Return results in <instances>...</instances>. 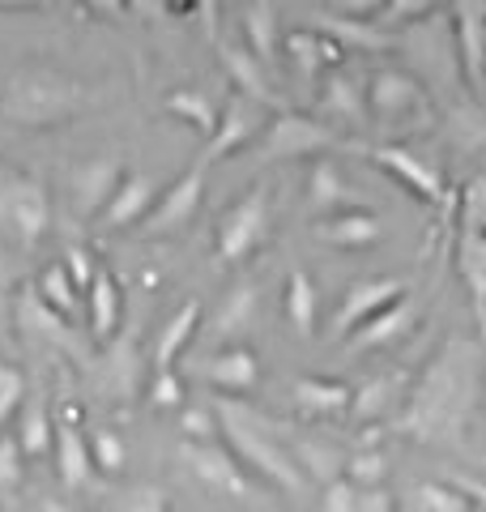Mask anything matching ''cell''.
<instances>
[{
    "label": "cell",
    "mask_w": 486,
    "mask_h": 512,
    "mask_svg": "<svg viewBox=\"0 0 486 512\" xmlns=\"http://www.w3.org/2000/svg\"><path fill=\"white\" fill-rule=\"evenodd\" d=\"M286 320L299 338H312L316 333V286L303 269H295V274L286 278Z\"/></svg>",
    "instance_id": "f1b7e54d"
},
{
    "label": "cell",
    "mask_w": 486,
    "mask_h": 512,
    "mask_svg": "<svg viewBox=\"0 0 486 512\" xmlns=\"http://www.w3.org/2000/svg\"><path fill=\"white\" fill-rule=\"evenodd\" d=\"M295 461L303 466V474H312V478H320V483H329V478H337V474H346V461H342V453H333L329 444H316V440H299L295 448Z\"/></svg>",
    "instance_id": "d590c367"
},
{
    "label": "cell",
    "mask_w": 486,
    "mask_h": 512,
    "mask_svg": "<svg viewBox=\"0 0 486 512\" xmlns=\"http://www.w3.org/2000/svg\"><path fill=\"white\" fill-rule=\"evenodd\" d=\"M367 111L376 116L380 124L397 128L401 120H414V116H427V99L418 90L414 77H405L397 69H380L367 86Z\"/></svg>",
    "instance_id": "9c48e42d"
},
{
    "label": "cell",
    "mask_w": 486,
    "mask_h": 512,
    "mask_svg": "<svg viewBox=\"0 0 486 512\" xmlns=\"http://www.w3.org/2000/svg\"><path fill=\"white\" fill-rule=\"evenodd\" d=\"M320 504L329 512H354V508H359V487H354L346 474H337V478L324 483V500Z\"/></svg>",
    "instance_id": "f6af8a7d"
},
{
    "label": "cell",
    "mask_w": 486,
    "mask_h": 512,
    "mask_svg": "<svg viewBox=\"0 0 486 512\" xmlns=\"http://www.w3.org/2000/svg\"><path fill=\"white\" fill-rule=\"evenodd\" d=\"M342 146L337 128L320 124L312 116H299V111L278 107V116L269 120L265 137H261V163H286V158H303V154H320Z\"/></svg>",
    "instance_id": "5b68a950"
},
{
    "label": "cell",
    "mask_w": 486,
    "mask_h": 512,
    "mask_svg": "<svg viewBox=\"0 0 486 512\" xmlns=\"http://www.w3.org/2000/svg\"><path fill=\"white\" fill-rule=\"evenodd\" d=\"M5 286H9V274H5V265H0V303H5Z\"/></svg>",
    "instance_id": "db71d44e"
},
{
    "label": "cell",
    "mask_w": 486,
    "mask_h": 512,
    "mask_svg": "<svg viewBox=\"0 0 486 512\" xmlns=\"http://www.w3.org/2000/svg\"><path fill=\"white\" fill-rule=\"evenodd\" d=\"M371 158H376V167L388 171L401 188H410L418 201H444V175L435 163H427V158H418L410 150H401V146H380V150H371Z\"/></svg>",
    "instance_id": "7c38bea8"
},
{
    "label": "cell",
    "mask_w": 486,
    "mask_h": 512,
    "mask_svg": "<svg viewBox=\"0 0 486 512\" xmlns=\"http://www.w3.org/2000/svg\"><path fill=\"white\" fill-rule=\"evenodd\" d=\"M457 265H461V278L469 286V295H474L478 325L486 333V227H474V222H465V227H461Z\"/></svg>",
    "instance_id": "44dd1931"
},
{
    "label": "cell",
    "mask_w": 486,
    "mask_h": 512,
    "mask_svg": "<svg viewBox=\"0 0 486 512\" xmlns=\"http://www.w3.org/2000/svg\"><path fill=\"white\" fill-rule=\"evenodd\" d=\"M457 491L474 508H486V478H457Z\"/></svg>",
    "instance_id": "816d5d0a"
},
{
    "label": "cell",
    "mask_w": 486,
    "mask_h": 512,
    "mask_svg": "<svg viewBox=\"0 0 486 512\" xmlns=\"http://www.w3.org/2000/svg\"><path fill=\"white\" fill-rule=\"evenodd\" d=\"M116 325H120V286L107 269H94V278H90V329L99 342H107L111 333H116Z\"/></svg>",
    "instance_id": "4316f807"
},
{
    "label": "cell",
    "mask_w": 486,
    "mask_h": 512,
    "mask_svg": "<svg viewBox=\"0 0 486 512\" xmlns=\"http://www.w3.org/2000/svg\"><path fill=\"white\" fill-rule=\"evenodd\" d=\"M252 316H256V291L252 286H235L231 295L222 299V308L214 316V338H239L243 329L252 325Z\"/></svg>",
    "instance_id": "4dcf8cb0"
},
{
    "label": "cell",
    "mask_w": 486,
    "mask_h": 512,
    "mask_svg": "<svg viewBox=\"0 0 486 512\" xmlns=\"http://www.w3.org/2000/svg\"><path fill=\"white\" fill-rule=\"evenodd\" d=\"M320 30H324V35H333L342 47L350 43V47H367V52H384V47L393 43L384 30L371 26V18H324Z\"/></svg>",
    "instance_id": "1f68e13d"
},
{
    "label": "cell",
    "mask_w": 486,
    "mask_h": 512,
    "mask_svg": "<svg viewBox=\"0 0 486 512\" xmlns=\"http://www.w3.org/2000/svg\"><path fill=\"white\" fill-rule=\"evenodd\" d=\"M384 457L380 453H354L350 461H346V478H350V483L354 487H380V478H384Z\"/></svg>",
    "instance_id": "7bdbcfd3"
},
{
    "label": "cell",
    "mask_w": 486,
    "mask_h": 512,
    "mask_svg": "<svg viewBox=\"0 0 486 512\" xmlns=\"http://www.w3.org/2000/svg\"><path fill=\"white\" fill-rule=\"evenodd\" d=\"M346 47L337 43L333 35H324V30H290L286 35V56L295 64V73L303 82H316L324 69H337V60H342Z\"/></svg>",
    "instance_id": "e0dca14e"
},
{
    "label": "cell",
    "mask_w": 486,
    "mask_h": 512,
    "mask_svg": "<svg viewBox=\"0 0 486 512\" xmlns=\"http://www.w3.org/2000/svg\"><path fill=\"white\" fill-rule=\"evenodd\" d=\"M410 504L414 508H435V512H465L469 508L465 495H457L452 487H440V483H423V487L414 491Z\"/></svg>",
    "instance_id": "60d3db41"
},
{
    "label": "cell",
    "mask_w": 486,
    "mask_h": 512,
    "mask_svg": "<svg viewBox=\"0 0 486 512\" xmlns=\"http://www.w3.org/2000/svg\"><path fill=\"white\" fill-rule=\"evenodd\" d=\"M120 180H124V171H120V163H111V158L81 163L77 180H73V188H77V210L86 214V218L103 214V205L111 201V192L120 188Z\"/></svg>",
    "instance_id": "7402d4cb"
},
{
    "label": "cell",
    "mask_w": 486,
    "mask_h": 512,
    "mask_svg": "<svg viewBox=\"0 0 486 512\" xmlns=\"http://www.w3.org/2000/svg\"><path fill=\"white\" fill-rule=\"evenodd\" d=\"M214 423H218V414H214V419H209V414H201V410H188V414H184L188 440H209V436H214Z\"/></svg>",
    "instance_id": "f907efd6"
},
{
    "label": "cell",
    "mask_w": 486,
    "mask_h": 512,
    "mask_svg": "<svg viewBox=\"0 0 486 512\" xmlns=\"http://www.w3.org/2000/svg\"><path fill=\"white\" fill-rule=\"evenodd\" d=\"M0 227H5L22 248H35L52 227V205L39 180L22 171L0 167Z\"/></svg>",
    "instance_id": "277c9868"
},
{
    "label": "cell",
    "mask_w": 486,
    "mask_h": 512,
    "mask_svg": "<svg viewBox=\"0 0 486 512\" xmlns=\"http://www.w3.org/2000/svg\"><path fill=\"white\" fill-rule=\"evenodd\" d=\"M205 380L218 384V389H231V393H248V389H256V380H261V363H256L252 350L231 346L205 363Z\"/></svg>",
    "instance_id": "603a6c76"
},
{
    "label": "cell",
    "mask_w": 486,
    "mask_h": 512,
    "mask_svg": "<svg viewBox=\"0 0 486 512\" xmlns=\"http://www.w3.org/2000/svg\"><path fill=\"white\" fill-rule=\"evenodd\" d=\"M350 389L342 380H320V376H299L295 380V406L307 414H342L350 410Z\"/></svg>",
    "instance_id": "484cf974"
},
{
    "label": "cell",
    "mask_w": 486,
    "mask_h": 512,
    "mask_svg": "<svg viewBox=\"0 0 486 512\" xmlns=\"http://www.w3.org/2000/svg\"><path fill=\"white\" fill-rule=\"evenodd\" d=\"M22 444L18 436H5L0 431V487H18L22 483Z\"/></svg>",
    "instance_id": "ee69618b"
},
{
    "label": "cell",
    "mask_w": 486,
    "mask_h": 512,
    "mask_svg": "<svg viewBox=\"0 0 486 512\" xmlns=\"http://www.w3.org/2000/svg\"><path fill=\"white\" fill-rule=\"evenodd\" d=\"M0 5H47V0H0Z\"/></svg>",
    "instance_id": "11a10c76"
},
{
    "label": "cell",
    "mask_w": 486,
    "mask_h": 512,
    "mask_svg": "<svg viewBox=\"0 0 486 512\" xmlns=\"http://www.w3.org/2000/svg\"><path fill=\"white\" fill-rule=\"evenodd\" d=\"M77 107H81V86L56 69H22L9 77L5 111L18 124H30V128L64 124L69 116H77Z\"/></svg>",
    "instance_id": "7a4b0ae2"
},
{
    "label": "cell",
    "mask_w": 486,
    "mask_h": 512,
    "mask_svg": "<svg viewBox=\"0 0 486 512\" xmlns=\"http://www.w3.org/2000/svg\"><path fill=\"white\" fill-rule=\"evenodd\" d=\"M22 402H26V376L18 367H0V427L22 410Z\"/></svg>",
    "instance_id": "f35d334b"
},
{
    "label": "cell",
    "mask_w": 486,
    "mask_h": 512,
    "mask_svg": "<svg viewBox=\"0 0 486 512\" xmlns=\"http://www.w3.org/2000/svg\"><path fill=\"white\" fill-rule=\"evenodd\" d=\"M320 111L329 120H337V124L363 128L367 124V90L354 82L350 73L329 69V77H324V90H320Z\"/></svg>",
    "instance_id": "ffe728a7"
},
{
    "label": "cell",
    "mask_w": 486,
    "mask_h": 512,
    "mask_svg": "<svg viewBox=\"0 0 486 512\" xmlns=\"http://www.w3.org/2000/svg\"><path fill=\"white\" fill-rule=\"evenodd\" d=\"M184 461L209 491L231 495V500H248L252 495V483L243 478L239 457L231 453V448H218L214 440H188L184 444Z\"/></svg>",
    "instance_id": "30bf717a"
},
{
    "label": "cell",
    "mask_w": 486,
    "mask_h": 512,
    "mask_svg": "<svg viewBox=\"0 0 486 512\" xmlns=\"http://www.w3.org/2000/svg\"><path fill=\"white\" fill-rule=\"evenodd\" d=\"M397 295H405V282L401 278H367V282H354L350 291L342 295V308H337L333 338H346L350 329H359L371 312H380L384 303H393Z\"/></svg>",
    "instance_id": "5bb4252c"
},
{
    "label": "cell",
    "mask_w": 486,
    "mask_h": 512,
    "mask_svg": "<svg viewBox=\"0 0 486 512\" xmlns=\"http://www.w3.org/2000/svg\"><path fill=\"white\" fill-rule=\"evenodd\" d=\"M39 295L52 303L56 312H64V316L77 312V282L69 278V269H64V265H52V269H47V274L39 278Z\"/></svg>",
    "instance_id": "74e56055"
},
{
    "label": "cell",
    "mask_w": 486,
    "mask_h": 512,
    "mask_svg": "<svg viewBox=\"0 0 486 512\" xmlns=\"http://www.w3.org/2000/svg\"><path fill=\"white\" fill-rule=\"evenodd\" d=\"M218 60H222V69H226V77H231V86H235L239 94H248V99L265 103V107H273V111L282 107V99H278V94H273V86H269L265 60L256 56L252 47L222 43V47H218Z\"/></svg>",
    "instance_id": "9a60e30c"
},
{
    "label": "cell",
    "mask_w": 486,
    "mask_h": 512,
    "mask_svg": "<svg viewBox=\"0 0 486 512\" xmlns=\"http://www.w3.org/2000/svg\"><path fill=\"white\" fill-rule=\"evenodd\" d=\"M18 312L35 333H47V338L60 342V346H73V329L64 325V312H56L39 291H26L22 303H18Z\"/></svg>",
    "instance_id": "f546056e"
},
{
    "label": "cell",
    "mask_w": 486,
    "mask_h": 512,
    "mask_svg": "<svg viewBox=\"0 0 486 512\" xmlns=\"http://www.w3.org/2000/svg\"><path fill=\"white\" fill-rule=\"evenodd\" d=\"M418 320V303L410 295H397L393 303H384L380 312H371L359 329H350L346 333V346L359 355V350H376V346H388V342H397L405 329H410Z\"/></svg>",
    "instance_id": "4fadbf2b"
},
{
    "label": "cell",
    "mask_w": 486,
    "mask_h": 512,
    "mask_svg": "<svg viewBox=\"0 0 486 512\" xmlns=\"http://www.w3.org/2000/svg\"><path fill=\"white\" fill-rule=\"evenodd\" d=\"M52 448H56V470H60L64 491H81V487L90 483V474H94V457H90V444L77 431L73 419H60L56 423Z\"/></svg>",
    "instance_id": "ac0fdd59"
},
{
    "label": "cell",
    "mask_w": 486,
    "mask_h": 512,
    "mask_svg": "<svg viewBox=\"0 0 486 512\" xmlns=\"http://www.w3.org/2000/svg\"><path fill=\"white\" fill-rule=\"evenodd\" d=\"M452 35L465 86L486 94V0H452Z\"/></svg>",
    "instance_id": "ba28073f"
},
{
    "label": "cell",
    "mask_w": 486,
    "mask_h": 512,
    "mask_svg": "<svg viewBox=\"0 0 486 512\" xmlns=\"http://www.w3.org/2000/svg\"><path fill=\"white\" fill-rule=\"evenodd\" d=\"M384 5L388 0H333L337 13H346V18H371V22H380Z\"/></svg>",
    "instance_id": "681fc988"
},
{
    "label": "cell",
    "mask_w": 486,
    "mask_h": 512,
    "mask_svg": "<svg viewBox=\"0 0 486 512\" xmlns=\"http://www.w3.org/2000/svg\"><path fill=\"white\" fill-rule=\"evenodd\" d=\"M265 235H269V192H265V184H256L248 197H239L231 210L218 218V256L226 265H235L261 248Z\"/></svg>",
    "instance_id": "8992f818"
},
{
    "label": "cell",
    "mask_w": 486,
    "mask_h": 512,
    "mask_svg": "<svg viewBox=\"0 0 486 512\" xmlns=\"http://www.w3.org/2000/svg\"><path fill=\"white\" fill-rule=\"evenodd\" d=\"M435 5H444V0H388L380 22H414V18H423V13H431Z\"/></svg>",
    "instance_id": "bcb514c9"
},
{
    "label": "cell",
    "mask_w": 486,
    "mask_h": 512,
    "mask_svg": "<svg viewBox=\"0 0 486 512\" xmlns=\"http://www.w3.org/2000/svg\"><path fill=\"white\" fill-rule=\"evenodd\" d=\"M154 197H158V184L150 180V175H141V171L124 175L120 188L111 192V201L103 205L99 222H103V227H133V222L145 218V210L154 205Z\"/></svg>",
    "instance_id": "d6986e66"
},
{
    "label": "cell",
    "mask_w": 486,
    "mask_h": 512,
    "mask_svg": "<svg viewBox=\"0 0 486 512\" xmlns=\"http://www.w3.org/2000/svg\"><path fill=\"white\" fill-rule=\"evenodd\" d=\"M312 235L333 248H367L384 235V222L371 210H329V214H320Z\"/></svg>",
    "instance_id": "2e32d148"
},
{
    "label": "cell",
    "mask_w": 486,
    "mask_h": 512,
    "mask_svg": "<svg viewBox=\"0 0 486 512\" xmlns=\"http://www.w3.org/2000/svg\"><path fill=\"white\" fill-rule=\"evenodd\" d=\"M90 457H94V466H99L103 474H120L124 470V444H120L116 431H94Z\"/></svg>",
    "instance_id": "ab89813d"
},
{
    "label": "cell",
    "mask_w": 486,
    "mask_h": 512,
    "mask_svg": "<svg viewBox=\"0 0 486 512\" xmlns=\"http://www.w3.org/2000/svg\"><path fill=\"white\" fill-rule=\"evenodd\" d=\"M99 380H103V389H107L111 397H120V402H128V397L137 393V384H141V363H137V350H133V333L111 346V355L99 363Z\"/></svg>",
    "instance_id": "cb8c5ba5"
},
{
    "label": "cell",
    "mask_w": 486,
    "mask_h": 512,
    "mask_svg": "<svg viewBox=\"0 0 486 512\" xmlns=\"http://www.w3.org/2000/svg\"><path fill=\"white\" fill-rule=\"evenodd\" d=\"M243 35H248V47L265 60V69L278 64L282 52V39H278V18H273V5L269 0H256V5L243 13Z\"/></svg>",
    "instance_id": "83f0119b"
},
{
    "label": "cell",
    "mask_w": 486,
    "mask_h": 512,
    "mask_svg": "<svg viewBox=\"0 0 486 512\" xmlns=\"http://www.w3.org/2000/svg\"><path fill=\"white\" fill-rule=\"evenodd\" d=\"M393 389H401V380H397V376H380V380L363 384V389L350 397L354 414H359V419H376V414H384L388 406L397 402V393H393Z\"/></svg>",
    "instance_id": "8d00e7d4"
},
{
    "label": "cell",
    "mask_w": 486,
    "mask_h": 512,
    "mask_svg": "<svg viewBox=\"0 0 486 512\" xmlns=\"http://www.w3.org/2000/svg\"><path fill=\"white\" fill-rule=\"evenodd\" d=\"M167 111L171 116H180V120H188L205 137L218 128V107L209 103V94H201V90H175L167 99Z\"/></svg>",
    "instance_id": "e575fe53"
},
{
    "label": "cell",
    "mask_w": 486,
    "mask_h": 512,
    "mask_svg": "<svg viewBox=\"0 0 486 512\" xmlns=\"http://www.w3.org/2000/svg\"><path fill=\"white\" fill-rule=\"evenodd\" d=\"M465 222H474V227H486V175L465 188Z\"/></svg>",
    "instance_id": "c3c4849f"
},
{
    "label": "cell",
    "mask_w": 486,
    "mask_h": 512,
    "mask_svg": "<svg viewBox=\"0 0 486 512\" xmlns=\"http://www.w3.org/2000/svg\"><path fill=\"white\" fill-rule=\"evenodd\" d=\"M90 13H99V18H120V13L128 9V0H81Z\"/></svg>",
    "instance_id": "f5cc1de1"
},
{
    "label": "cell",
    "mask_w": 486,
    "mask_h": 512,
    "mask_svg": "<svg viewBox=\"0 0 486 512\" xmlns=\"http://www.w3.org/2000/svg\"><path fill=\"white\" fill-rule=\"evenodd\" d=\"M307 201H312L316 214H329V210H342L346 205V184L337 175L333 163H316L312 175H307Z\"/></svg>",
    "instance_id": "836d02e7"
},
{
    "label": "cell",
    "mask_w": 486,
    "mask_h": 512,
    "mask_svg": "<svg viewBox=\"0 0 486 512\" xmlns=\"http://www.w3.org/2000/svg\"><path fill=\"white\" fill-rule=\"evenodd\" d=\"M22 419H18V444H22V453L26 457H39L47 453V444H52L56 436V423L47 419V406L43 402H22Z\"/></svg>",
    "instance_id": "d6a6232c"
},
{
    "label": "cell",
    "mask_w": 486,
    "mask_h": 512,
    "mask_svg": "<svg viewBox=\"0 0 486 512\" xmlns=\"http://www.w3.org/2000/svg\"><path fill=\"white\" fill-rule=\"evenodd\" d=\"M64 269H69V278L77 282V291H90V278H94V269L99 265H94V256L86 248H69V265Z\"/></svg>",
    "instance_id": "7dc6e473"
},
{
    "label": "cell",
    "mask_w": 486,
    "mask_h": 512,
    "mask_svg": "<svg viewBox=\"0 0 486 512\" xmlns=\"http://www.w3.org/2000/svg\"><path fill=\"white\" fill-rule=\"evenodd\" d=\"M150 402L154 406H180L184 402V376L175 367H154L150 376Z\"/></svg>",
    "instance_id": "b9f144b4"
},
{
    "label": "cell",
    "mask_w": 486,
    "mask_h": 512,
    "mask_svg": "<svg viewBox=\"0 0 486 512\" xmlns=\"http://www.w3.org/2000/svg\"><path fill=\"white\" fill-rule=\"evenodd\" d=\"M201 325V303L188 299L180 312H175L167 325H162L158 342H154V367H175V359H180V350L192 342V333H197Z\"/></svg>",
    "instance_id": "d4e9b609"
},
{
    "label": "cell",
    "mask_w": 486,
    "mask_h": 512,
    "mask_svg": "<svg viewBox=\"0 0 486 512\" xmlns=\"http://www.w3.org/2000/svg\"><path fill=\"white\" fill-rule=\"evenodd\" d=\"M201 192H205V158L197 167H188L171 188H162V197H154V205L145 210L141 227L145 235H171L184 231L201 210Z\"/></svg>",
    "instance_id": "52a82bcc"
},
{
    "label": "cell",
    "mask_w": 486,
    "mask_h": 512,
    "mask_svg": "<svg viewBox=\"0 0 486 512\" xmlns=\"http://www.w3.org/2000/svg\"><path fill=\"white\" fill-rule=\"evenodd\" d=\"M465 380H461V363H457V350H448L440 359V367L423 380V389L414 393V406L405 414V423L418 436H435V431H448L452 423L461 419V406H465Z\"/></svg>",
    "instance_id": "3957f363"
},
{
    "label": "cell",
    "mask_w": 486,
    "mask_h": 512,
    "mask_svg": "<svg viewBox=\"0 0 486 512\" xmlns=\"http://www.w3.org/2000/svg\"><path fill=\"white\" fill-rule=\"evenodd\" d=\"M214 414H218L222 436H226V444H231V453L239 461H248L256 474H265L269 483L278 487V491H286V495H303L307 491L303 466L295 461V453H290V448L278 436H273L261 414L248 410V406H239V402H231V397H222V402L214 406Z\"/></svg>",
    "instance_id": "6da1fadb"
},
{
    "label": "cell",
    "mask_w": 486,
    "mask_h": 512,
    "mask_svg": "<svg viewBox=\"0 0 486 512\" xmlns=\"http://www.w3.org/2000/svg\"><path fill=\"white\" fill-rule=\"evenodd\" d=\"M261 111L265 103H256L248 99V94H231L222 107V116H218V128L209 133V146H205V163H218V158H231L235 150H243L248 141L261 133Z\"/></svg>",
    "instance_id": "8fae6325"
}]
</instances>
